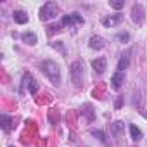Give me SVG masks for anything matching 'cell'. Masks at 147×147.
Segmentation results:
<instances>
[{"label":"cell","instance_id":"15","mask_svg":"<svg viewBox=\"0 0 147 147\" xmlns=\"http://www.w3.org/2000/svg\"><path fill=\"white\" fill-rule=\"evenodd\" d=\"M128 64H130V54H123V55H121V59L118 61V71H119V73H123V71L128 67Z\"/></svg>","mask_w":147,"mask_h":147},{"label":"cell","instance_id":"13","mask_svg":"<svg viewBox=\"0 0 147 147\" xmlns=\"http://www.w3.org/2000/svg\"><path fill=\"white\" fill-rule=\"evenodd\" d=\"M12 18H14V21H16L18 24L28 23V14H26L24 11H14V12H12Z\"/></svg>","mask_w":147,"mask_h":147},{"label":"cell","instance_id":"6","mask_svg":"<svg viewBox=\"0 0 147 147\" xmlns=\"http://www.w3.org/2000/svg\"><path fill=\"white\" fill-rule=\"evenodd\" d=\"M123 21V14H113V16H107V18H102V24L106 28H114L116 24H119Z\"/></svg>","mask_w":147,"mask_h":147},{"label":"cell","instance_id":"19","mask_svg":"<svg viewBox=\"0 0 147 147\" xmlns=\"http://www.w3.org/2000/svg\"><path fill=\"white\" fill-rule=\"evenodd\" d=\"M109 5L113 7V9H116V11H119V9H123V5H125V2H109Z\"/></svg>","mask_w":147,"mask_h":147},{"label":"cell","instance_id":"10","mask_svg":"<svg viewBox=\"0 0 147 147\" xmlns=\"http://www.w3.org/2000/svg\"><path fill=\"white\" fill-rule=\"evenodd\" d=\"M111 83H113V88L114 90H119L121 88V85L125 83V75H123V73H114V75H113V78H111Z\"/></svg>","mask_w":147,"mask_h":147},{"label":"cell","instance_id":"2","mask_svg":"<svg viewBox=\"0 0 147 147\" xmlns=\"http://www.w3.org/2000/svg\"><path fill=\"white\" fill-rule=\"evenodd\" d=\"M71 83L76 88H82L85 83V66L82 61H75L71 64Z\"/></svg>","mask_w":147,"mask_h":147},{"label":"cell","instance_id":"14","mask_svg":"<svg viewBox=\"0 0 147 147\" xmlns=\"http://www.w3.org/2000/svg\"><path fill=\"white\" fill-rule=\"evenodd\" d=\"M123 128H125V125H123L121 121L113 123V125H111V135H114L116 138H119V137H121V133H123Z\"/></svg>","mask_w":147,"mask_h":147},{"label":"cell","instance_id":"8","mask_svg":"<svg viewBox=\"0 0 147 147\" xmlns=\"http://www.w3.org/2000/svg\"><path fill=\"white\" fill-rule=\"evenodd\" d=\"M75 23L82 24V23H83V18H82L80 14H69V16H64V18H62V24H64V26H73Z\"/></svg>","mask_w":147,"mask_h":147},{"label":"cell","instance_id":"20","mask_svg":"<svg viewBox=\"0 0 147 147\" xmlns=\"http://www.w3.org/2000/svg\"><path fill=\"white\" fill-rule=\"evenodd\" d=\"M121 104H123V97H118V100H116V107H121Z\"/></svg>","mask_w":147,"mask_h":147},{"label":"cell","instance_id":"4","mask_svg":"<svg viewBox=\"0 0 147 147\" xmlns=\"http://www.w3.org/2000/svg\"><path fill=\"white\" fill-rule=\"evenodd\" d=\"M144 19H145V11H144V7H142L140 4H133V7H131V21H133L135 24H142Z\"/></svg>","mask_w":147,"mask_h":147},{"label":"cell","instance_id":"9","mask_svg":"<svg viewBox=\"0 0 147 147\" xmlns=\"http://www.w3.org/2000/svg\"><path fill=\"white\" fill-rule=\"evenodd\" d=\"M88 45H90V49H94V50H102V49L106 47V40H104L102 36H92L90 42H88Z\"/></svg>","mask_w":147,"mask_h":147},{"label":"cell","instance_id":"11","mask_svg":"<svg viewBox=\"0 0 147 147\" xmlns=\"http://www.w3.org/2000/svg\"><path fill=\"white\" fill-rule=\"evenodd\" d=\"M12 123H14V119L9 114H2V116H0V125H2L4 131H11L12 130Z\"/></svg>","mask_w":147,"mask_h":147},{"label":"cell","instance_id":"18","mask_svg":"<svg viewBox=\"0 0 147 147\" xmlns=\"http://www.w3.org/2000/svg\"><path fill=\"white\" fill-rule=\"evenodd\" d=\"M116 38H118V40H119V42H121V43H126V42H128V40H130V35H128V33H126V31H125V33H119V35H118V36H116Z\"/></svg>","mask_w":147,"mask_h":147},{"label":"cell","instance_id":"7","mask_svg":"<svg viewBox=\"0 0 147 147\" xmlns=\"http://www.w3.org/2000/svg\"><path fill=\"white\" fill-rule=\"evenodd\" d=\"M92 67H94V71H95V73L102 75V73L107 69V61H106L104 57H97V59H94V61H92Z\"/></svg>","mask_w":147,"mask_h":147},{"label":"cell","instance_id":"17","mask_svg":"<svg viewBox=\"0 0 147 147\" xmlns=\"http://www.w3.org/2000/svg\"><path fill=\"white\" fill-rule=\"evenodd\" d=\"M92 135H94V137H97L102 144H106V135H104L100 130H94V131H92Z\"/></svg>","mask_w":147,"mask_h":147},{"label":"cell","instance_id":"3","mask_svg":"<svg viewBox=\"0 0 147 147\" xmlns=\"http://www.w3.org/2000/svg\"><path fill=\"white\" fill-rule=\"evenodd\" d=\"M57 14H59V7H57V4H54V2H47V4H43V7L40 9L38 18H40V21H49V19H54Z\"/></svg>","mask_w":147,"mask_h":147},{"label":"cell","instance_id":"21","mask_svg":"<svg viewBox=\"0 0 147 147\" xmlns=\"http://www.w3.org/2000/svg\"><path fill=\"white\" fill-rule=\"evenodd\" d=\"M9 147H14V145H9Z\"/></svg>","mask_w":147,"mask_h":147},{"label":"cell","instance_id":"1","mask_svg":"<svg viewBox=\"0 0 147 147\" xmlns=\"http://www.w3.org/2000/svg\"><path fill=\"white\" fill-rule=\"evenodd\" d=\"M40 67H42V71H43V75H45L54 85H61V69H59V66H57L54 61H43Z\"/></svg>","mask_w":147,"mask_h":147},{"label":"cell","instance_id":"12","mask_svg":"<svg viewBox=\"0 0 147 147\" xmlns=\"http://www.w3.org/2000/svg\"><path fill=\"white\" fill-rule=\"evenodd\" d=\"M21 38H23V42H24L26 45H35V43L38 42V38H36V35H35L33 31H24V33L21 35Z\"/></svg>","mask_w":147,"mask_h":147},{"label":"cell","instance_id":"16","mask_svg":"<svg viewBox=\"0 0 147 147\" xmlns=\"http://www.w3.org/2000/svg\"><path fill=\"white\" fill-rule=\"evenodd\" d=\"M130 135H131V140H135V142H138L142 138V131L135 125H130Z\"/></svg>","mask_w":147,"mask_h":147},{"label":"cell","instance_id":"5","mask_svg":"<svg viewBox=\"0 0 147 147\" xmlns=\"http://www.w3.org/2000/svg\"><path fill=\"white\" fill-rule=\"evenodd\" d=\"M23 83H24V87L30 90V94H36V90H38V82L30 75V73H24V75H23Z\"/></svg>","mask_w":147,"mask_h":147}]
</instances>
